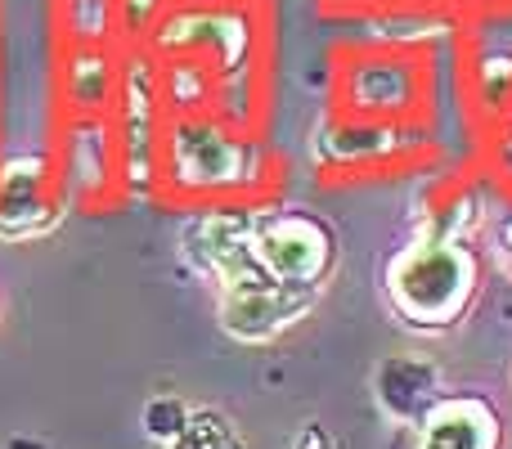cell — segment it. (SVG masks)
<instances>
[{"instance_id": "cell-3", "label": "cell", "mask_w": 512, "mask_h": 449, "mask_svg": "<svg viewBox=\"0 0 512 449\" xmlns=\"http://www.w3.org/2000/svg\"><path fill=\"white\" fill-rule=\"evenodd\" d=\"M167 171L180 189H230V185H243L248 176V153H243L239 140L221 131L212 122H185L171 131V144H167Z\"/></svg>"}, {"instance_id": "cell-7", "label": "cell", "mask_w": 512, "mask_h": 449, "mask_svg": "<svg viewBox=\"0 0 512 449\" xmlns=\"http://www.w3.org/2000/svg\"><path fill=\"white\" fill-rule=\"evenodd\" d=\"M162 45L171 50H194V45H212V50H225V59H239L243 50V27L225 14H189L162 36Z\"/></svg>"}, {"instance_id": "cell-4", "label": "cell", "mask_w": 512, "mask_h": 449, "mask_svg": "<svg viewBox=\"0 0 512 449\" xmlns=\"http://www.w3.org/2000/svg\"><path fill=\"white\" fill-rule=\"evenodd\" d=\"M504 432L486 400L454 396L436 400L414 423V449H499Z\"/></svg>"}, {"instance_id": "cell-6", "label": "cell", "mask_w": 512, "mask_h": 449, "mask_svg": "<svg viewBox=\"0 0 512 449\" xmlns=\"http://www.w3.org/2000/svg\"><path fill=\"white\" fill-rule=\"evenodd\" d=\"M396 131L391 126H324L315 140V153L324 162H369L396 149Z\"/></svg>"}, {"instance_id": "cell-9", "label": "cell", "mask_w": 512, "mask_h": 449, "mask_svg": "<svg viewBox=\"0 0 512 449\" xmlns=\"http://www.w3.org/2000/svg\"><path fill=\"white\" fill-rule=\"evenodd\" d=\"M189 414H194V409H189L185 400H176V396H153L149 405H144V432H149L153 441L167 445L171 436H176L180 427L189 423Z\"/></svg>"}, {"instance_id": "cell-1", "label": "cell", "mask_w": 512, "mask_h": 449, "mask_svg": "<svg viewBox=\"0 0 512 449\" xmlns=\"http://www.w3.org/2000/svg\"><path fill=\"white\" fill-rule=\"evenodd\" d=\"M477 292V256L459 238L423 234L391 261L387 297L414 328H450Z\"/></svg>"}, {"instance_id": "cell-10", "label": "cell", "mask_w": 512, "mask_h": 449, "mask_svg": "<svg viewBox=\"0 0 512 449\" xmlns=\"http://www.w3.org/2000/svg\"><path fill=\"white\" fill-rule=\"evenodd\" d=\"M292 449H333V436L324 427H306V432H297V445Z\"/></svg>"}, {"instance_id": "cell-11", "label": "cell", "mask_w": 512, "mask_h": 449, "mask_svg": "<svg viewBox=\"0 0 512 449\" xmlns=\"http://www.w3.org/2000/svg\"><path fill=\"white\" fill-rule=\"evenodd\" d=\"M504 252H508V261H512V221L504 225Z\"/></svg>"}, {"instance_id": "cell-8", "label": "cell", "mask_w": 512, "mask_h": 449, "mask_svg": "<svg viewBox=\"0 0 512 449\" xmlns=\"http://www.w3.org/2000/svg\"><path fill=\"white\" fill-rule=\"evenodd\" d=\"M167 449H243V436L216 409H194L189 423L167 441Z\"/></svg>"}, {"instance_id": "cell-5", "label": "cell", "mask_w": 512, "mask_h": 449, "mask_svg": "<svg viewBox=\"0 0 512 449\" xmlns=\"http://www.w3.org/2000/svg\"><path fill=\"white\" fill-rule=\"evenodd\" d=\"M382 409L400 423H418L427 409L441 400V373L432 360L423 355H391L378 364V378H373Z\"/></svg>"}, {"instance_id": "cell-2", "label": "cell", "mask_w": 512, "mask_h": 449, "mask_svg": "<svg viewBox=\"0 0 512 449\" xmlns=\"http://www.w3.org/2000/svg\"><path fill=\"white\" fill-rule=\"evenodd\" d=\"M252 256L288 288H319V279L333 265V238L315 216H265L248 234Z\"/></svg>"}]
</instances>
